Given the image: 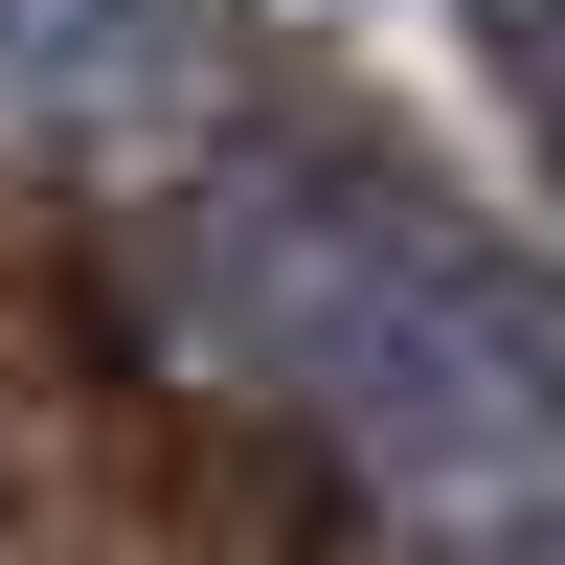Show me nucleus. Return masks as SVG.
I'll return each mask as SVG.
<instances>
[{
  "mask_svg": "<svg viewBox=\"0 0 565 565\" xmlns=\"http://www.w3.org/2000/svg\"><path fill=\"white\" fill-rule=\"evenodd\" d=\"M136 295L204 385L295 407L385 521L430 543L565 521V295L385 136H204L136 226Z\"/></svg>",
  "mask_w": 565,
  "mask_h": 565,
  "instance_id": "obj_1",
  "label": "nucleus"
},
{
  "mask_svg": "<svg viewBox=\"0 0 565 565\" xmlns=\"http://www.w3.org/2000/svg\"><path fill=\"white\" fill-rule=\"evenodd\" d=\"M226 90H249L226 0H0V159L136 181L181 136H226Z\"/></svg>",
  "mask_w": 565,
  "mask_h": 565,
  "instance_id": "obj_2",
  "label": "nucleus"
}]
</instances>
